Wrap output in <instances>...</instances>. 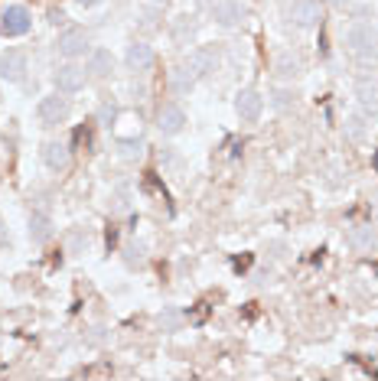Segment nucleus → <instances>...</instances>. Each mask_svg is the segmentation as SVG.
I'll return each mask as SVG.
<instances>
[{"label":"nucleus","mask_w":378,"mask_h":381,"mask_svg":"<svg viewBox=\"0 0 378 381\" xmlns=\"http://www.w3.org/2000/svg\"><path fill=\"white\" fill-rule=\"evenodd\" d=\"M346 49L359 62H372L378 56V33L372 23H352L346 30Z\"/></svg>","instance_id":"1"},{"label":"nucleus","mask_w":378,"mask_h":381,"mask_svg":"<svg viewBox=\"0 0 378 381\" xmlns=\"http://www.w3.org/2000/svg\"><path fill=\"white\" fill-rule=\"evenodd\" d=\"M69 111H72V105H69L65 92H55V95H46L43 101H40V108H36V117H40V124L55 127V124H62L65 117H69Z\"/></svg>","instance_id":"2"},{"label":"nucleus","mask_w":378,"mask_h":381,"mask_svg":"<svg viewBox=\"0 0 378 381\" xmlns=\"http://www.w3.org/2000/svg\"><path fill=\"white\" fill-rule=\"evenodd\" d=\"M30 26H33V17L20 3H17V7H7V10L0 13V33H3V36H23V33H30Z\"/></svg>","instance_id":"3"},{"label":"nucleus","mask_w":378,"mask_h":381,"mask_svg":"<svg viewBox=\"0 0 378 381\" xmlns=\"http://www.w3.org/2000/svg\"><path fill=\"white\" fill-rule=\"evenodd\" d=\"M55 46H59V53H62L65 59H78V56L92 53V40H88L85 30H65Z\"/></svg>","instance_id":"4"},{"label":"nucleus","mask_w":378,"mask_h":381,"mask_svg":"<svg viewBox=\"0 0 378 381\" xmlns=\"http://www.w3.org/2000/svg\"><path fill=\"white\" fill-rule=\"evenodd\" d=\"M186 65H189V72H193L196 78H203V75H209V72H216V65H218V46H199L196 53H189Z\"/></svg>","instance_id":"5"},{"label":"nucleus","mask_w":378,"mask_h":381,"mask_svg":"<svg viewBox=\"0 0 378 381\" xmlns=\"http://www.w3.org/2000/svg\"><path fill=\"white\" fill-rule=\"evenodd\" d=\"M235 111L241 121L255 124L261 117V111H264V98H261L255 88H245V92H238V98H235Z\"/></svg>","instance_id":"6"},{"label":"nucleus","mask_w":378,"mask_h":381,"mask_svg":"<svg viewBox=\"0 0 378 381\" xmlns=\"http://www.w3.org/2000/svg\"><path fill=\"white\" fill-rule=\"evenodd\" d=\"M212 17H216V23H222V26H241L245 17H248V10H245L238 0H216V3H212Z\"/></svg>","instance_id":"7"},{"label":"nucleus","mask_w":378,"mask_h":381,"mask_svg":"<svg viewBox=\"0 0 378 381\" xmlns=\"http://www.w3.org/2000/svg\"><path fill=\"white\" fill-rule=\"evenodd\" d=\"M186 124V115L180 105H163L160 111H157V127H160V134H166V137H173V134H180Z\"/></svg>","instance_id":"8"},{"label":"nucleus","mask_w":378,"mask_h":381,"mask_svg":"<svg viewBox=\"0 0 378 381\" xmlns=\"http://www.w3.org/2000/svg\"><path fill=\"white\" fill-rule=\"evenodd\" d=\"M23 72H26V53H23V49H7V53H0V78L20 82Z\"/></svg>","instance_id":"9"},{"label":"nucleus","mask_w":378,"mask_h":381,"mask_svg":"<svg viewBox=\"0 0 378 381\" xmlns=\"http://www.w3.org/2000/svg\"><path fill=\"white\" fill-rule=\"evenodd\" d=\"M356 98H359V108L366 115H378V78L375 75H362L356 82Z\"/></svg>","instance_id":"10"},{"label":"nucleus","mask_w":378,"mask_h":381,"mask_svg":"<svg viewBox=\"0 0 378 381\" xmlns=\"http://www.w3.org/2000/svg\"><path fill=\"white\" fill-rule=\"evenodd\" d=\"M53 78H55V88L69 95V92H78V88L85 85V69H82V65H72V62H69V65H59Z\"/></svg>","instance_id":"11"},{"label":"nucleus","mask_w":378,"mask_h":381,"mask_svg":"<svg viewBox=\"0 0 378 381\" xmlns=\"http://www.w3.org/2000/svg\"><path fill=\"white\" fill-rule=\"evenodd\" d=\"M291 17H293V23H297L300 30H310V26H316V23L323 20V10H320L316 0H297Z\"/></svg>","instance_id":"12"},{"label":"nucleus","mask_w":378,"mask_h":381,"mask_svg":"<svg viewBox=\"0 0 378 381\" xmlns=\"http://www.w3.org/2000/svg\"><path fill=\"white\" fill-rule=\"evenodd\" d=\"M124 59H128V65L134 69V72H147V69L153 65V49L147 46V42H130Z\"/></svg>","instance_id":"13"},{"label":"nucleus","mask_w":378,"mask_h":381,"mask_svg":"<svg viewBox=\"0 0 378 381\" xmlns=\"http://www.w3.org/2000/svg\"><path fill=\"white\" fill-rule=\"evenodd\" d=\"M43 160L49 169H65V163H69V147L59 144V140H49L43 147Z\"/></svg>","instance_id":"14"},{"label":"nucleus","mask_w":378,"mask_h":381,"mask_svg":"<svg viewBox=\"0 0 378 381\" xmlns=\"http://www.w3.org/2000/svg\"><path fill=\"white\" fill-rule=\"evenodd\" d=\"M111 53L108 49H92L88 53V75H95V78H105L111 72Z\"/></svg>","instance_id":"15"},{"label":"nucleus","mask_w":378,"mask_h":381,"mask_svg":"<svg viewBox=\"0 0 378 381\" xmlns=\"http://www.w3.org/2000/svg\"><path fill=\"white\" fill-rule=\"evenodd\" d=\"M193 85H196V75L189 72V65H186V62L180 65V69H173V72H170V88H173L176 95H186Z\"/></svg>","instance_id":"16"},{"label":"nucleus","mask_w":378,"mask_h":381,"mask_svg":"<svg viewBox=\"0 0 378 381\" xmlns=\"http://www.w3.org/2000/svg\"><path fill=\"white\" fill-rule=\"evenodd\" d=\"M274 69H277V75L281 78H297L300 75V56H293V53H281L277 56V62H274Z\"/></svg>","instance_id":"17"},{"label":"nucleus","mask_w":378,"mask_h":381,"mask_svg":"<svg viewBox=\"0 0 378 381\" xmlns=\"http://www.w3.org/2000/svg\"><path fill=\"white\" fill-rule=\"evenodd\" d=\"M49 235H53V228H49V219H46L43 212H36L30 219V238L36 244H46L49 242Z\"/></svg>","instance_id":"18"},{"label":"nucleus","mask_w":378,"mask_h":381,"mask_svg":"<svg viewBox=\"0 0 378 381\" xmlns=\"http://www.w3.org/2000/svg\"><path fill=\"white\" fill-rule=\"evenodd\" d=\"M349 244H352V248H359V251H366V248H372V244H375V232H372V228H366V225H356V228L349 232Z\"/></svg>","instance_id":"19"},{"label":"nucleus","mask_w":378,"mask_h":381,"mask_svg":"<svg viewBox=\"0 0 378 381\" xmlns=\"http://www.w3.org/2000/svg\"><path fill=\"white\" fill-rule=\"evenodd\" d=\"M346 137L349 140H366V117L362 115H349L346 117Z\"/></svg>","instance_id":"20"},{"label":"nucleus","mask_w":378,"mask_h":381,"mask_svg":"<svg viewBox=\"0 0 378 381\" xmlns=\"http://www.w3.org/2000/svg\"><path fill=\"white\" fill-rule=\"evenodd\" d=\"M287 105H291V95H287V92H277V95H274V108H277V111H284Z\"/></svg>","instance_id":"21"},{"label":"nucleus","mask_w":378,"mask_h":381,"mask_svg":"<svg viewBox=\"0 0 378 381\" xmlns=\"http://www.w3.org/2000/svg\"><path fill=\"white\" fill-rule=\"evenodd\" d=\"M121 147H124V157H134V153H141V144H128V140H124Z\"/></svg>","instance_id":"22"},{"label":"nucleus","mask_w":378,"mask_h":381,"mask_svg":"<svg viewBox=\"0 0 378 381\" xmlns=\"http://www.w3.org/2000/svg\"><path fill=\"white\" fill-rule=\"evenodd\" d=\"M111 117H114V108L105 105V108H101V121H111Z\"/></svg>","instance_id":"23"},{"label":"nucleus","mask_w":378,"mask_h":381,"mask_svg":"<svg viewBox=\"0 0 378 381\" xmlns=\"http://www.w3.org/2000/svg\"><path fill=\"white\" fill-rule=\"evenodd\" d=\"M326 3H333V7H346L349 0H326Z\"/></svg>","instance_id":"24"},{"label":"nucleus","mask_w":378,"mask_h":381,"mask_svg":"<svg viewBox=\"0 0 378 381\" xmlns=\"http://www.w3.org/2000/svg\"><path fill=\"white\" fill-rule=\"evenodd\" d=\"M76 3H82V7H95L98 0H76Z\"/></svg>","instance_id":"25"}]
</instances>
